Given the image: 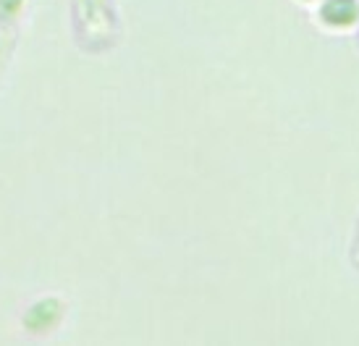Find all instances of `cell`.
<instances>
[{"instance_id": "cell-3", "label": "cell", "mask_w": 359, "mask_h": 346, "mask_svg": "<svg viewBox=\"0 0 359 346\" xmlns=\"http://www.w3.org/2000/svg\"><path fill=\"white\" fill-rule=\"evenodd\" d=\"M19 6H21V0H0V19L11 16Z\"/></svg>"}, {"instance_id": "cell-2", "label": "cell", "mask_w": 359, "mask_h": 346, "mask_svg": "<svg viewBox=\"0 0 359 346\" xmlns=\"http://www.w3.org/2000/svg\"><path fill=\"white\" fill-rule=\"evenodd\" d=\"M87 3L92 6V11L79 8L81 19H84V27H92L90 32H97V34H100V42H105V34L113 32V13H110L105 0H87Z\"/></svg>"}, {"instance_id": "cell-1", "label": "cell", "mask_w": 359, "mask_h": 346, "mask_svg": "<svg viewBox=\"0 0 359 346\" xmlns=\"http://www.w3.org/2000/svg\"><path fill=\"white\" fill-rule=\"evenodd\" d=\"M320 19L328 27H351L359 19V3L357 0H325L320 8Z\"/></svg>"}]
</instances>
